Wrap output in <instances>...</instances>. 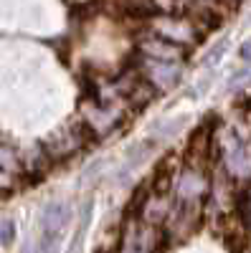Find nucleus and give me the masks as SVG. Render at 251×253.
I'll use <instances>...</instances> for the list:
<instances>
[{
    "mask_svg": "<svg viewBox=\"0 0 251 253\" xmlns=\"http://www.w3.org/2000/svg\"><path fill=\"white\" fill-rule=\"evenodd\" d=\"M66 215H69V208L64 203H51L44 210V233L49 238L46 248H53L56 236L61 233V228H64V223H66Z\"/></svg>",
    "mask_w": 251,
    "mask_h": 253,
    "instance_id": "nucleus-1",
    "label": "nucleus"
},
{
    "mask_svg": "<svg viewBox=\"0 0 251 253\" xmlns=\"http://www.w3.org/2000/svg\"><path fill=\"white\" fill-rule=\"evenodd\" d=\"M226 51V41H218V43H216V48L211 51V53H208V66H213V63H218V58H221V53Z\"/></svg>",
    "mask_w": 251,
    "mask_h": 253,
    "instance_id": "nucleus-2",
    "label": "nucleus"
},
{
    "mask_svg": "<svg viewBox=\"0 0 251 253\" xmlns=\"http://www.w3.org/2000/svg\"><path fill=\"white\" fill-rule=\"evenodd\" d=\"M241 58L251 63V38H249V41H246V43L241 46Z\"/></svg>",
    "mask_w": 251,
    "mask_h": 253,
    "instance_id": "nucleus-3",
    "label": "nucleus"
}]
</instances>
